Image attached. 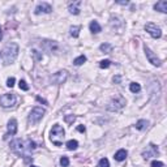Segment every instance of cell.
<instances>
[{
    "label": "cell",
    "mask_w": 167,
    "mask_h": 167,
    "mask_svg": "<svg viewBox=\"0 0 167 167\" xmlns=\"http://www.w3.org/2000/svg\"><path fill=\"white\" fill-rule=\"evenodd\" d=\"M124 106H125V99L122 97V95H116L114 99H111L110 105L107 106V110H110V111H118V110L123 109Z\"/></svg>",
    "instance_id": "8992f818"
},
{
    "label": "cell",
    "mask_w": 167,
    "mask_h": 167,
    "mask_svg": "<svg viewBox=\"0 0 167 167\" xmlns=\"http://www.w3.org/2000/svg\"><path fill=\"white\" fill-rule=\"evenodd\" d=\"M77 131H79V132H85L86 131L85 125H79V127H77Z\"/></svg>",
    "instance_id": "4dcf8cb0"
},
{
    "label": "cell",
    "mask_w": 167,
    "mask_h": 167,
    "mask_svg": "<svg viewBox=\"0 0 167 167\" xmlns=\"http://www.w3.org/2000/svg\"><path fill=\"white\" fill-rule=\"evenodd\" d=\"M43 46H45V49L47 51H50V52H56L58 49H59L56 42H51V41H45L43 42Z\"/></svg>",
    "instance_id": "5bb4252c"
},
{
    "label": "cell",
    "mask_w": 167,
    "mask_h": 167,
    "mask_svg": "<svg viewBox=\"0 0 167 167\" xmlns=\"http://www.w3.org/2000/svg\"><path fill=\"white\" fill-rule=\"evenodd\" d=\"M64 137H65V131L62 125L55 124L50 132V140L54 145L56 146H62L63 145V141H64Z\"/></svg>",
    "instance_id": "3957f363"
},
{
    "label": "cell",
    "mask_w": 167,
    "mask_h": 167,
    "mask_svg": "<svg viewBox=\"0 0 167 167\" xmlns=\"http://www.w3.org/2000/svg\"><path fill=\"white\" fill-rule=\"evenodd\" d=\"M65 120H67L68 123H72L73 120H75V116L72 115V116H67V118H65Z\"/></svg>",
    "instance_id": "1f68e13d"
},
{
    "label": "cell",
    "mask_w": 167,
    "mask_h": 167,
    "mask_svg": "<svg viewBox=\"0 0 167 167\" xmlns=\"http://www.w3.org/2000/svg\"><path fill=\"white\" fill-rule=\"evenodd\" d=\"M69 32H71V35H72V37L77 38L79 37V34H80V26H71Z\"/></svg>",
    "instance_id": "603a6c76"
},
{
    "label": "cell",
    "mask_w": 167,
    "mask_h": 167,
    "mask_svg": "<svg viewBox=\"0 0 167 167\" xmlns=\"http://www.w3.org/2000/svg\"><path fill=\"white\" fill-rule=\"evenodd\" d=\"M80 5H81V2L80 0H77V2H73V3H69V5H68V9H69V12L72 15H79L80 13Z\"/></svg>",
    "instance_id": "4fadbf2b"
},
{
    "label": "cell",
    "mask_w": 167,
    "mask_h": 167,
    "mask_svg": "<svg viewBox=\"0 0 167 167\" xmlns=\"http://www.w3.org/2000/svg\"><path fill=\"white\" fill-rule=\"evenodd\" d=\"M15 81H16L15 77H9V79L7 80V86L8 88H13L15 86Z\"/></svg>",
    "instance_id": "83f0119b"
},
{
    "label": "cell",
    "mask_w": 167,
    "mask_h": 167,
    "mask_svg": "<svg viewBox=\"0 0 167 167\" xmlns=\"http://www.w3.org/2000/svg\"><path fill=\"white\" fill-rule=\"evenodd\" d=\"M163 162H159V161H153L152 162V167H163Z\"/></svg>",
    "instance_id": "f1b7e54d"
},
{
    "label": "cell",
    "mask_w": 167,
    "mask_h": 167,
    "mask_svg": "<svg viewBox=\"0 0 167 167\" xmlns=\"http://www.w3.org/2000/svg\"><path fill=\"white\" fill-rule=\"evenodd\" d=\"M110 65H111V62L110 60H102V62L99 63V67L101 68H109Z\"/></svg>",
    "instance_id": "4316f807"
},
{
    "label": "cell",
    "mask_w": 167,
    "mask_h": 167,
    "mask_svg": "<svg viewBox=\"0 0 167 167\" xmlns=\"http://www.w3.org/2000/svg\"><path fill=\"white\" fill-rule=\"evenodd\" d=\"M154 9L158 12H162V13H167V2L166 0H161L156 5H154Z\"/></svg>",
    "instance_id": "9a60e30c"
},
{
    "label": "cell",
    "mask_w": 167,
    "mask_h": 167,
    "mask_svg": "<svg viewBox=\"0 0 167 167\" xmlns=\"http://www.w3.org/2000/svg\"><path fill=\"white\" fill-rule=\"evenodd\" d=\"M148 125H149V122L148 120H145V119H141V120H139L136 123V129H139V131H144V129H146L148 128Z\"/></svg>",
    "instance_id": "ac0fdd59"
},
{
    "label": "cell",
    "mask_w": 167,
    "mask_h": 167,
    "mask_svg": "<svg viewBox=\"0 0 167 167\" xmlns=\"http://www.w3.org/2000/svg\"><path fill=\"white\" fill-rule=\"evenodd\" d=\"M129 90L132 92V93H139L141 90V86H140V84H137V82H132L129 85Z\"/></svg>",
    "instance_id": "44dd1931"
},
{
    "label": "cell",
    "mask_w": 167,
    "mask_h": 167,
    "mask_svg": "<svg viewBox=\"0 0 167 167\" xmlns=\"http://www.w3.org/2000/svg\"><path fill=\"white\" fill-rule=\"evenodd\" d=\"M52 12V7L49 3H41L37 5L35 8V15H41V13H51Z\"/></svg>",
    "instance_id": "30bf717a"
},
{
    "label": "cell",
    "mask_w": 167,
    "mask_h": 167,
    "mask_svg": "<svg viewBox=\"0 0 167 167\" xmlns=\"http://www.w3.org/2000/svg\"><path fill=\"white\" fill-rule=\"evenodd\" d=\"M11 149L15 153L20 154V156H22V157H28V154L35 149V142L32 141L30 139L26 140V141H24L21 139H17V140H13L11 142Z\"/></svg>",
    "instance_id": "6da1fadb"
},
{
    "label": "cell",
    "mask_w": 167,
    "mask_h": 167,
    "mask_svg": "<svg viewBox=\"0 0 167 167\" xmlns=\"http://www.w3.org/2000/svg\"><path fill=\"white\" fill-rule=\"evenodd\" d=\"M144 50H145V54H146V58H148V60H149V63H152L153 65H156V67H159L161 65V60L157 58V55L154 54L149 47H144Z\"/></svg>",
    "instance_id": "9c48e42d"
},
{
    "label": "cell",
    "mask_w": 167,
    "mask_h": 167,
    "mask_svg": "<svg viewBox=\"0 0 167 167\" xmlns=\"http://www.w3.org/2000/svg\"><path fill=\"white\" fill-rule=\"evenodd\" d=\"M65 146H67L68 150H76V149L79 148V142H77L76 140H69Z\"/></svg>",
    "instance_id": "d6986e66"
},
{
    "label": "cell",
    "mask_w": 167,
    "mask_h": 167,
    "mask_svg": "<svg viewBox=\"0 0 167 167\" xmlns=\"http://www.w3.org/2000/svg\"><path fill=\"white\" fill-rule=\"evenodd\" d=\"M7 128H8V133L5 135V139H7L8 136H13V135L17 133V120L16 119H11V120L8 122Z\"/></svg>",
    "instance_id": "8fae6325"
},
{
    "label": "cell",
    "mask_w": 167,
    "mask_h": 167,
    "mask_svg": "<svg viewBox=\"0 0 167 167\" xmlns=\"http://www.w3.org/2000/svg\"><path fill=\"white\" fill-rule=\"evenodd\" d=\"M97 167H110V162H109V159L107 158H102L98 162V166Z\"/></svg>",
    "instance_id": "cb8c5ba5"
},
{
    "label": "cell",
    "mask_w": 167,
    "mask_h": 167,
    "mask_svg": "<svg viewBox=\"0 0 167 167\" xmlns=\"http://www.w3.org/2000/svg\"><path fill=\"white\" fill-rule=\"evenodd\" d=\"M60 165H62V167H68V166H69V159H68V157H62V158H60Z\"/></svg>",
    "instance_id": "484cf974"
},
{
    "label": "cell",
    "mask_w": 167,
    "mask_h": 167,
    "mask_svg": "<svg viewBox=\"0 0 167 167\" xmlns=\"http://www.w3.org/2000/svg\"><path fill=\"white\" fill-rule=\"evenodd\" d=\"M114 82H120V77L115 76V77H114Z\"/></svg>",
    "instance_id": "836d02e7"
},
{
    "label": "cell",
    "mask_w": 167,
    "mask_h": 167,
    "mask_svg": "<svg viewBox=\"0 0 167 167\" xmlns=\"http://www.w3.org/2000/svg\"><path fill=\"white\" fill-rule=\"evenodd\" d=\"M19 85H20V89H21V90H25V92L29 90V86H28V84H26L25 80H20Z\"/></svg>",
    "instance_id": "d4e9b609"
},
{
    "label": "cell",
    "mask_w": 167,
    "mask_h": 167,
    "mask_svg": "<svg viewBox=\"0 0 167 167\" xmlns=\"http://www.w3.org/2000/svg\"><path fill=\"white\" fill-rule=\"evenodd\" d=\"M145 30L152 35L153 38H161L162 37V30L156 25V24H153V22H149V24H146L145 25Z\"/></svg>",
    "instance_id": "52a82bcc"
},
{
    "label": "cell",
    "mask_w": 167,
    "mask_h": 167,
    "mask_svg": "<svg viewBox=\"0 0 167 167\" xmlns=\"http://www.w3.org/2000/svg\"><path fill=\"white\" fill-rule=\"evenodd\" d=\"M17 55H19V45L17 43H8L4 47V50L2 51V58L4 64H12L15 63Z\"/></svg>",
    "instance_id": "7a4b0ae2"
},
{
    "label": "cell",
    "mask_w": 167,
    "mask_h": 167,
    "mask_svg": "<svg viewBox=\"0 0 167 167\" xmlns=\"http://www.w3.org/2000/svg\"><path fill=\"white\" fill-rule=\"evenodd\" d=\"M17 102V98L13 93H8L4 94L0 97V106L4 107V109H9V107H13Z\"/></svg>",
    "instance_id": "5b68a950"
},
{
    "label": "cell",
    "mask_w": 167,
    "mask_h": 167,
    "mask_svg": "<svg viewBox=\"0 0 167 167\" xmlns=\"http://www.w3.org/2000/svg\"><path fill=\"white\" fill-rule=\"evenodd\" d=\"M99 49H101V51L105 52V54H110L112 51V46L110 43H103V45H101Z\"/></svg>",
    "instance_id": "ffe728a7"
},
{
    "label": "cell",
    "mask_w": 167,
    "mask_h": 167,
    "mask_svg": "<svg viewBox=\"0 0 167 167\" xmlns=\"http://www.w3.org/2000/svg\"><path fill=\"white\" fill-rule=\"evenodd\" d=\"M68 79V72L67 71H59V72L54 73L51 77V81L55 84V85H60V84H64Z\"/></svg>",
    "instance_id": "ba28073f"
},
{
    "label": "cell",
    "mask_w": 167,
    "mask_h": 167,
    "mask_svg": "<svg viewBox=\"0 0 167 167\" xmlns=\"http://www.w3.org/2000/svg\"><path fill=\"white\" fill-rule=\"evenodd\" d=\"M158 154V148L156 146V145H153V144H150L149 145V150H146V152H144V158L145 159H148V158H150V157H153V156H157Z\"/></svg>",
    "instance_id": "7c38bea8"
},
{
    "label": "cell",
    "mask_w": 167,
    "mask_h": 167,
    "mask_svg": "<svg viewBox=\"0 0 167 167\" xmlns=\"http://www.w3.org/2000/svg\"><path fill=\"white\" fill-rule=\"evenodd\" d=\"M3 38V32H2V26H0V41Z\"/></svg>",
    "instance_id": "e575fe53"
},
{
    "label": "cell",
    "mask_w": 167,
    "mask_h": 167,
    "mask_svg": "<svg viewBox=\"0 0 167 167\" xmlns=\"http://www.w3.org/2000/svg\"><path fill=\"white\" fill-rule=\"evenodd\" d=\"M32 52H33V55L35 56V59H37V60H41V59H42V55H41V54H39L37 50H33Z\"/></svg>",
    "instance_id": "f546056e"
},
{
    "label": "cell",
    "mask_w": 167,
    "mask_h": 167,
    "mask_svg": "<svg viewBox=\"0 0 167 167\" xmlns=\"http://www.w3.org/2000/svg\"><path fill=\"white\" fill-rule=\"evenodd\" d=\"M45 114H46L45 109H42V107H34V109L30 111V114H29V123L30 124L39 123Z\"/></svg>",
    "instance_id": "277c9868"
},
{
    "label": "cell",
    "mask_w": 167,
    "mask_h": 167,
    "mask_svg": "<svg viewBox=\"0 0 167 167\" xmlns=\"http://www.w3.org/2000/svg\"><path fill=\"white\" fill-rule=\"evenodd\" d=\"M127 156H128L127 150H125V149H120V150H118V152L115 153V157H114V158L118 161V162H122V161H125Z\"/></svg>",
    "instance_id": "2e32d148"
},
{
    "label": "cell",
    "mask_w": 167,
    "mask_h": 167,
    "mask_svg": "<svg viewBox=\"0 0 167 167\" xmlns=\"http://www.w3.org/2000/svg\"><path fill=\"white\" fill-rule=\"evenodd\" d=\"M30 167H38V166H30Z\"/></svg>",
    "instance_id": "d590c367"
},
{
    "label": "cell",
    "mask_w": 167,
    "mask_h": 167,
    "mask_svg": "<svg viewBox=\"0 0 167 167\" xmlns=\"http://www.w3.org/2000/svg\"><path fill=\"white\" fill-rule=\"evenodd\" d=\"M37 101H38V102H42V103H45V105H47V102H46V101H45V99H42L41 97H37Z\"/></svg>",
    "instance_id": "d6a6232c"
},
{
    "label": "cell",
    "mask_w": 167,
    "mask_h": 167,
    "mask_svg": "<svg viewBox=\"0 0 167 167\" xmlns=\"http://www.w3.org/2000/svg\"><path fill=\"white\" fill-rule=\"evenodd\" d=\"M89 29H90V32L93 34H98V33L102 32V28H101V25L97 21H92L90 25H89Z\"/></svg>",
    "instance_id": "e0dca14e"
},
{
    "label": "cell",
    "mask_w": 167,
    "mask_h": 167,
    "mask_svg": "<svg viewBox=\"0 0 167 167\" xmlns=\"http://www.w3.org/2000/svg\"><path fill=\"white\" fill-rule=\"evenodd\" d=\"M85 62H86V56H85V55H81V56H79V58L75 59L73 64H75V65H82Z\"/></svg>",
    "instance_id": "7402d4cb"
}]
</instances>
